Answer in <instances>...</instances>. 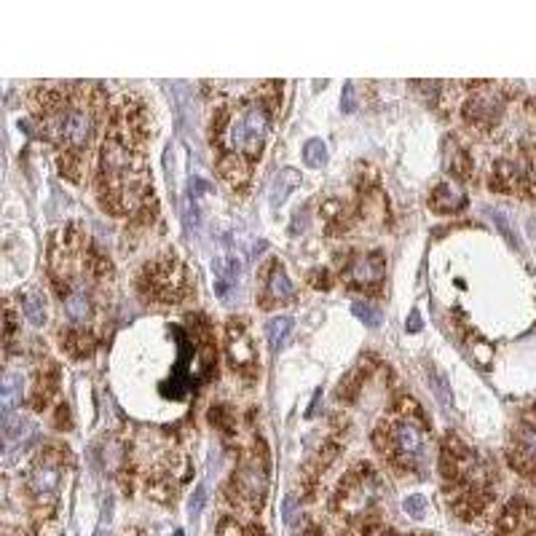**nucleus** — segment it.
Segmentation results:
<instances>
[{
	"label": "nucleus",
	"instance_id": "obj_21",
	"mask_svg": "<svg viewBox=\"0 0 536 536\" xmlns=\"http://www.w3.org/2000/svg\"><path fill=\"white\" fill-rule=\"evenodd\" d=\"M493 220H496V225H499V231H502V234H504V236H507V239H510V244H512V247H517V242H515V236H512V228H510V223H507V220L502 218V215H499V212H493Z\"/></svg>",
	"mask_w": 536,
	"mask_h": 536
},
{
	"label": "nucleus",
	"instance_id": "obj_18",
	"mask_svg": "<svg viewBox=\"0 0 536 536\" xmlns=\"http://www.w3.org/2000/svg\"><path fill=\"white\" fill-rule=\"evenodd\" d=\"M220 536H260V534H255V531H247L244 526L234 523V520H228V523H223V526H220Z\"/></svg>",
	"mask_w": 536,
	"mask_h": 536
},
{
	"label": "nucleus",
	"instance_id": "obj_1",
	"mask_svg": "<svg viewBox=\"0 0 536 536\" xmlns=\"http://www.w3.org/2000/svg\"><path fill=\"white\" fill-rule=\"evenodd\" d=\"M147 140L150 121L145 105L134 94H123L110 110L97 169L102 204L116 215H140L145 201H150L153 188L147 174Z\"/></svg>",
	"mask_w": 536,
	"mask_h": 536
},
{
	"label": "nucleus",
	"instance_id": "obj_4",
	"mask_svg": "<svg viewBox=\"0 0 536 536\" xmlns=\"http://www.w3.org/2000/svg\"><path fill=\"white\" fill-rule=\"evenodd\" d=\"M375 442L381 445V453L400 469L415 472L429 459V435L413 411H397L389 415L381 424Z\"/></svg>",
	"mask_w": 536,
	"mask_h": 536
},
{
	"label": "nucleus",
	"instance_id": "obj_22",
	"mask_svg": "<svg viewBox=\"0 0 536 536\" xmlns=\"http://www.w3.org/2000/svg\"><path fill=\"white\" fill-rule=\"evenodd\" d=\"M351 92H354V83L349 81V83L343 86V102H341V110H343V113H349V110H351Z\"/></svg>",
	"mask_w": 536,
	"mask_h": 536
},
{
	"label": "nucleus",
	"instance_id": "obj_8",
	"mask_svg": "<svg viewBox=\"0 0 536 536\" xmlns=\"http://www.w3.org/2000/svg\"><path fill=\"white\" fill-rule=\"evenodd\" d=\"M351 282L357 287H378L384 279V260L381 255H365L351 266Z\"/></svg>",
	"mask_w": 536,
	"mask_h": 536
},
{
	"label": "nucleus",
	"instance_id": "obj_11",
	"mask_svg": "<svg viewBox=\"0 0 536 536\" xmlns=\"http://www.w3.org/2000/svg\"><path fill=\"white\" fill-rule=\"evenodd\" d=\"M298 185H300V172L298 169L279 172L274 180V188H271V207H282V201L293 194Z\"/></svg>",
	"mask_w": 536,
	"mask_h": 536
},
{
	"label": "nucleus",
	"instance_id": "obj_12",
	"mask_svg": "<svg viewBox=\"0 0 536 536\" xmlns=\"http://www.w3.org/2000/svg\"><path fill=\"white\" fill-rule=\"evenodd\" d=\"M268 295L276 303H287L293 298V282H290V276L285 274V268L279 263H274L271 274H268Z\"/></svg>",
	"mask_w": 536,
	"mask_h": 536
},
{
	"label": "nucleus",
	"instance_id": "obj_2",
	"mask_svg": "<svg viewBox=\"0 0 536 536\" xmlns=\"http://www.w3.org/2000/svg\"><path fill=\"white\" fill-rule=\"evenodd\" d=\"M102 92L94 83H41L32 92V123L59 150V167L78 180L94 143Z\"/></svg>",
	"mask_w": 536,
	"mask_h": 536
},
{
	"label": "nucleus",
	"instance_id": "obj_19",
	"mask_svg": "<svg viewBox=\"0 0 536 536\" xmlns=\"http://www.w3.org/2000/svg\"><path fill=\"white\" fill-rule=\"evenodd\" d=\"M204 502H207V491H204V486H198L194 491V496H191V504H188L191 515H198V510L204 507Z\"/></svg>",
	"mask_w": 536,
	"mask_h": 536
},
{
	"label": "nucleus",
	"instance_id": "obj_20",
	"mask_svg": "<svg viewBox=\"0 0 536 536\" xmlns=\"http://www.w3.org/2000/svg\"><path fill=\"white\" fill-rule=\"evenodd\" d=\"M306 218H309V204H303L298 212H295V220H293V225H290V234H300L303 231V225H306Z\"/></svg>",
	"mask_w": 536,
	"mask_h": 536
},
{
	"label": "nucleus",
	"instance_id": "obj_13",
	"mask_svg": "<svg viewBox=\"0 0 536 536\" xmlns=\"http://www.w3.org/2000/svg\"><path fill=\"white\" fill-rule=\"evenodd\" d=\"M266 333H268V343H271V349H274V351H279V349H282V343H285V338L293 333V319L290 317H274L271 322H268Z\"/></svg>",
	"mask_w": 536,
	"mask_h": 536
},
{
	"label": "nucleus",
	"instance_id": "obj_5",
	"mask_svg": "<svg viewBox=\"0 0 536 536\" xmlns=\"http://www.w3.org/2000/svg\"><path fill=\"white\" fill-rule=\"evenodd\" d=\"M145 276L147 290L156 298H161V300H169V303L185 298L188 290H191L188 271H185V266H180L177 260H158V263L147 266Z\"/></svg>",
	"mask_w": 536,
	"mask_h": 536
},
{
	"label": "nucleus",
	"instance_id": "obj_17",
	"mask_svg": "<svg viewBox=\"0 0 536 536\" xmlns=\"http://www.w3.org/2000/svg\"><path fill=\"white\" fill-rule=\"evenodd\" d=\"M402 507H405V512H408L411 517H424V515H426V499H424L421 493H415V496H408V499H405Z\"/></svg>",
	"mask_w": 536,
	"mask_h": 536
},
{
	"label": "nucleus",
	"instance_id": "obj_7",
	"mask_svg": "<svg viewBox=\"0 0 536 536\" xmlns=\"http://www.w3.org/2000/svg\"><path fill=\"white\" fill-rule=\"evenodd\" d=\"M515 459H520L523 469L536 472V405L526 411L515 429Z\"/></svg>",
	"mask_w": 536,
	"mask_h": 536
},
{
	"label": "nucleus",
	"instance_id": "obj_14",
	"mask_svg": "<svg viewBox=\"0 0 536 536\" xmlns=\"http://www.w3.org/2000/svg\"><path fill=\"white\" fill-rule=\"evenodd\" d=\"M351 314L360 319V322H365L367 327H378L384 322V314L373 303H367V300H354L351 303Z\"/></svg>",
	"mask_w": 536,
	"mask_h": 536
},
{
	"label": "nucleus",
	"instance_id": "obj_15",
	"mask_svg": "<svg viewBox=\"0 0 536 536\" xmlns=\"http://www.w3.org/2000/svg\"><path fill=\"white\" fill-rule=\"evenodd\" d=\"M25 317L30 324H35V327H41V324H46V306H43V298L38 293H30L25 300Z\"/></svg>",
	"mask_w": 536,
	"mask_h": 536
},
{
	"label": "nucleus",
	"instance_id": "obj_10",
	"mask_svg": "<svg viewBox=\"0 0 536 536\" xmlns=\"http://www.w3.org/2000/svg\"><path fill=\"white\" fill-rule=\"evenodd\" d=\"M22 391H25V378L19 373H6L3 375V391H0V397H3V418L14 415V411L19 408Z\"/></svg>",
	"mask_w": 536,
	"mask_h": 536
},
{
	"label": "nucleus",
	"instance_id": "obj_3",
	"mask_svg": "<svg viewBox=\"0 0 536 536\" xmlns=\"http://www.w3.org/2000/svg\"><path fill=\"white\" fill-rule=\"evenodd\" d=\"M271 132V105L266 97H249L225 113L223 150L225 161L220 164V174L231 185H242L249 180L252 167L258 164Z\"/></svg>",
	"mask_w": 536,
	"mask_h": 536
},
{
	"label": "nucleus",
	"instance_id": "obj_9",
	"mask_svg": "<svg viewBox=\"0 0 536 536\" xmlns=\"http://www.w3.org/2000/svg\"><path fill=\"white\" fill-rule=\"evenodd\" d=\"M228 357H231V362L236 367H247V365H255V351H252V341H249V336H247V330H244L242 324H234L231 330H228Z\"/></svg>",
	"mask_w": 536,
	"mask_h": 536
},
{
	"label": "nucleus",
	"instance_id": "obj_16",
	"mask_svg": "<svg viewBox=\"0 0 536 536\" xmlns=\"http://www.w3.org/2000/svg\"><path fill=\"white\" fill-rule=\"evenodd\" d=\"M303 158H306V164H309L311 169L324 167V161H327V147H324V143H322L319 137L309 140V143H306V150H303Z\"/></svg>",
	"mask_w": 536,
	"mask_h": 536
},
{
	"label": "nucleus",
	"instance_id": "obj_6",
	"mask_svg": "<svg viewBox=\"0 0 536 536\" xmlns=\"http://www.w3.org/2000/svg\"><path fill=\"white\" fill-rule=\"evenodd\" d=\"M59 480H62L59 456L54 453V448H46L35 462L30 464V472H27V493L35 502H49V499L56 496Z\"/></svg>",
	"mask_w": 536,
	"mask_h": 536
}]
</instances>
